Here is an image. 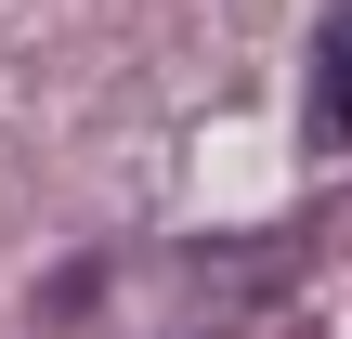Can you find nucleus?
<instances>
[{
	"instance_id": "f257e3e1",
	"label": "nucleus",
	"mask_w": 352,
	"mask_h": 339,
	"mask_svg": "<svg viewBox=\"0 0 352 339\" xmlns=\"http://www.w3.org/2000/svg\"><path fill=\"white\" fill-rule=\"evenodd\" d=\"M300 131H314V157H352V13L314 26V105H300Z\"/></svg>"
}]
</instances>
